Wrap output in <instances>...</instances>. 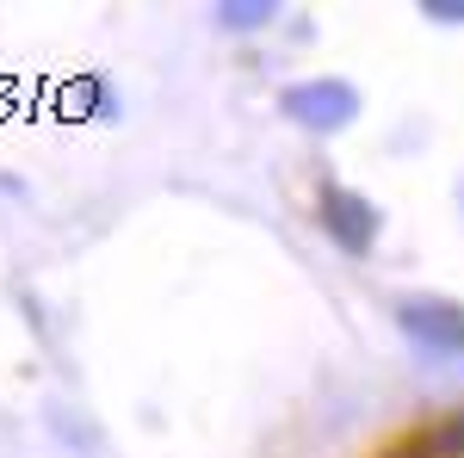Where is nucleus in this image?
Instances as JSON below:
<instances>
[{"label":"nucleus","instance_id":"nucleus-1","mask_svg":"<svg viewBox=\"0 0 464 458\" xmlns=\"http://www.w3.org/2000/svg\"><path fill=\"white\" fill-rule=\"evenodd\" d=\"M279 106H285L291 124L328 137V131H347L359 118V87L341 81V74H316V81H291L285 93H279Z\"/></svg>","mask_w":464,"mask_h":458},{"label":"nucleus","instance_id":"nucleus-2","mask_svg":"<svg viewBox=\"0 0 464 458\" xmlns=\"http://www.w3.org/2000/svg\"><path fill=\"white\" fill-rule=\"evenodd\" d=\"M396 322H402V335L421 353H440V359L464 353V304H446V297H402V304H396Z\"/></svg>","mask_w":464,"mask_h":458},{"label":"nucleus","instance_id":"nucleus-3","mask_svg":"<svg viewBox=\"0 0 464 458\" xmlns=\"http://www.w3.org/2000/svg\"><path fill=\"white\" fill-rule=\"evenodd\" d=\"M316 211H322V229L347 248V254H372V242H378V211H372V199H359L353 186H322Z\"/></svg>","mask_w":464,"mask_h":458},{"label":"nucleus","instance_id":"nucleus-4","mask_svg":"<svg viewBox=\"0 0 464 458\" xmlns=\"http://www.w3.org/2000/svg\"><path fill=\"white\" fill-rule=\"evenodd\" d=\"M273 0H229V6H217V25H229V32H260V25H273Z\"/></svg>","mask_w":464,"mask_h":458},{"label":"nucleus","instance_id":"nucleus-5","mask_svg":"<svg viewBox=\"0 0 464 458\" xmlns=\"http://www.w3.org/2000/svg\"><path fill=\"white\" fill-rule=\"evenodd\" d=\"M63 112H74V118H93V112H111L106 81H74L69 93H63Z\"/></svg>","mask_w":464,"mask_h":458},{"label":"nucleus","instance_id":"nucleus-6","mask_svg":"<svg viewBox=\"0 0 464 458\" xmlns=\"http://www.w3.org/2000/svg\"><path fill=\"white\" fill-rule=\"evenodd\" d=\"M421 446H428V458H464V415L440 422L428 440H421Z\"/></svg>","mask_w":464,"mask_h":458},{"label":"nucleus","instance_id":"nucleus-7","mask_svg":"<svg viewBox=\"0 0 464 458\" xmlns=\"http://www.w3.org/2000/svg\"><path fill=\"white\" fill-rule=\"evenodd\" d=\"M428 19H440V25H464V0H428Z\"/></svg>","mask_w":464,"mask_h":458}]
</instances>
